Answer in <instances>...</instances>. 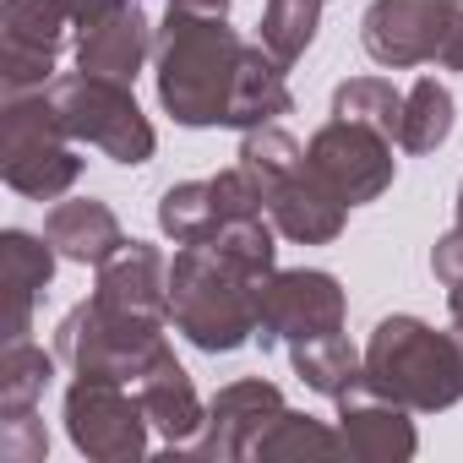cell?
<instances>
[{"instance_id": "35", "label": "cell", "mask_w": 463, "mask_h": 463, "mask_svg": "<svg viewBox=\"0 0 463 463\" xmlns=\"http://www.w3.org/2000/svg\"><path fill=\"white\" fill-rule=\"evenodd\" d=\"M458 229H463V185H458Z\"/></svg>"}, {"instance_id": "6", "label": "cell", "mask_w": 463, "mask_h": 463, "mask_svg": "<svg viewBox=\"0 0 463 463\" xmlns=\"http://www.w3.org/2000/svg\"><path fill=\"white\" fill-rule=\"evenodd\" d=\"M0 175L33 202H55L82 180V158L55 120L50 93H17L0 104Z\"/></svg>"}, {"instance_id": "3", "label": "cell", "mask_w": 463, "mask_h": 463, "mask_svg": "<svg viewBox=\"0 0 463 463\" xmlns=\"http://www.w3.org/2000/svg\"><path fill=\"white\" fill-rule=\"evenodd\" d=\"M360 382L414 414L463 403V322L430 327L420 317H382L365 338Z\"/></svg>"}, {"instance_id": "14", "label": "cell", "mask_w": 463, "mask_h": 463, "mask_svg": "<svg viewBox=\"0 0 463 463\" xmlns=\"http://www.w3.org/2000/svg\"><path fill=\"white\" fill-rule=\"evenodd\" d=\"M158 33L147 23V6L142 0H126L120 12L88 23L77 33V71H93V77H115V82H137V71L147 66Z\"/></svg>"}, {"instance_id": "16", "label": "cell", "mask_w": 463, "mask_h": 463, "mask_svg": "<svg viewBox=\"0 0 463 463\" xmlns=\"http://www.w3.org/2000/svg\"><path fill=\"white\" fill-rule=\"evenodd\" d=\"M137 398H142L147 425L164 436L169 452H191V447H196V436H202V425H207V409H202V398H196L191 371L175 360V349L137 382Z\"/></svg>"}, {"instance_id": "18", "label": "cell", "mask_w": 463, "mask_h": 463, "mask_svg": "<svg viewBox=\"0 0 463 463\" xmlns=\"http://www.w3.org/2000/svg\"><path fill=\"white\" fill-rule=\"evenodd\" d=\"M0 257H6V338H28L33 333V306L55 279L61 251L50 246V235H28V229H6L0 235Z\"/></svg>"}, {"instance_id": "27", "label": "cell", "mask_w": 463, "mask_h": 463, "mask_svg": "<svg viewBox=\"0 0 463 463\" xmlns=\"http://www.w3.org/2000/svg\"><path fill=\"white\" fill-rule=\"evenodd\" d=\"M333 115L338 120H354V126H371L382 137L398 142V120H403V93L387 82V77H349L333 88Z\"/></svg>"}, {"instance_id": "22", "label": "cell", "mask_w": 463, "mask_h": 463, "mask_svg": "<svg viewBox=\"0 0 463 463\" xmlns=\"http://www.w3.org/2000/svg\"><path fill=\"white\" fill-rule=\"evenodd\" d=\"M338 452H349L344 447V430H333V425H322V420H311L300 409H284L257 436L251 463H295V458H338Z\"/></svg>"}, {"instance_id": "32", "label": "cell", "mask_w": 463, "mask_h": 463, "mask_svg": "<svg viewBox=\"0 0 463 463\" xmlns=\"http://www.w3.org/2000/svg\"><path fill=\"white\" fill-rule=\"evenodd\" d=\"M120 6H126V0H66V12H71L77 28H88V23H99V17H109Z\"/></svg>"}, {"instance_id": "8", "label": "cell", "mask_w": 463, "mask_h": 463, "mask_svg": "<svg viewBox=\"0 0 463 463\" xmlns=\"http://www.w3.org/2000/svg\"><path fill=\"white\" fill-rule=\"evenodd\" d=\"M306 164L322 175V185L349 202V207H365L376 202L382 191H392L398 180V158H392V137L371 131V126H354V120H327L311 142H306Z\"/></svg>"}, {"instance_id": "30", "label": "cell", "mask_w": 463, "mask_h": 463, "mask_svg": "<svg viewBox=\"0 0 463 463\" xmlns=\"http://www.w3.org/2000/svg\"><path fill=\"white\" fill-rule=\"evenodd\" d=\"M430 273H436L441 289H458V284H463V229H458V223L430 246Z\"/></svg>"}, {"instance_id": "19", "label": "cell", "mask_w": 463, "mask_h": 463, "mask_svg": "<svg viewBox=\"0 0 463 463\" xmlns=\"http://www.w3.org/2000/svg\"><path fill=\"white\" fill-rule=\"evenodd\" d=\"M289 66L273 61L262 44L246 50V71H241V88H235V109H229V126L235 131H251V126H273L279 115L295 109V93H289Z\"/></svg>"}, {"instance_id": "21", "label": "cell", "mask_w": 463, "mask_h": 463, "mask_svg": "<svg viewBox=\"0 0 463 463\" xmlns=\"http://www.w3.org/2000/svg\"><path fill=\"white\" fill-rule=\"evenodd\" d=\"M223 202H218V185L213 180H180L158 196V229L175 241V246H196V241H213L223 229Z\"/></svg>"}, {"instance_id": "10", "label": "cell", "mask_w": 463, "mask_h": 463, "mask_svg": "<svg viewBox=\"0 0 463 463\" xmlns=\"http://www.w3.org/2000/svg\"><path fill=\"white\" fill-rule=\"evenodd\" d=\"M441 39H447V0H371L360 17V44L387 71L436 61Z\"/></svg>"}, {"instance_id": "9", "label": "cell", "mask_w": 463, "mask_h": 463, "mask_svg": "<svg viewBox=\"0 0 463 463\" xmlns=\"http://www.w3.org/2000/svg\"><path fill=\"white\" fill-rule=\"evenodd\" d=\"M344 317H349V295H344V284L333 273H322V268H279L262 284L257 344L273 349V344H306V338H322V333H344Z\"/></svg>"}, {"instance_id": "11", "label": "cell", "mask_w": 463, "mask_h": 463, "mask_svg": "<svg viewBox=\"0 0 463 463\" xmlns=\"http://www.w3.org/2000/svg\"><path fill=\"white\" fill-rule=\"evenodd\" d=\"M284 392L262 376H246V382H229L213 392L207 403V425L196 436V458H218V463H251L257 452V436L284 414Z\"/></svg>"}, {"instance_id": "17", "label": "cell", "mask_w": 463, "mask_h": 463, "mask_svg": "<svg viewBox=\"0 0 463 463\" xmlns=\"http://www.w3.org/2000/svg\"><path fill=\"white\" fill-rule=\"evenodd\" d=\"M44 235H50V246L61 251V262H77V268H99V262H109V257L126 246V229H120L115 207L99 202V196L55 202V207L44 213Z\"/></svg>"}, {"instance_id": "20", "label": "cell", "mask_w": 463, "mask_h": 463, "mask_svg": "<svg viewBox=\"0 0 463 463\" xmlns=\"http://www.w3.org/2000/svg\"><path fill=\"white\" fill-rule=\"evenodd\" d=\"M289 360H295V376L322 392V398H344L360 371H365V349H354L344 333H322V338H306V344H289Z\"/></svg>"}, {"instance_id": "25", "label": "cell", "mask_w": 463, "mask_h": 463, "mask_svg": "<svg viewBox=\"0 0 463 463\" xmlns=\"http://www.w3.org/2000/svg\"><path fill=\"white\" fill-rule=\"evenodd\" d=\"M66 28H77L71 12H66V0H6V6H0V44L61 55Z\"/></svg>"}, {"instance_id": "23", "label": "cell", "mask_w": 463, "mask_h": 463, "mask_svg": "<svg viewBox=\"0 0 463 463\" xmlns=\"http://www.w3.org/2000/svg\"><path fill=\"white\" fill-rule=\"evenodd\" d=\"M452 120H458V104H452L447 82H436V77H420V82L403 93L398 147H403V153H436V147L452 137Z\"/></svg>"}, {"instance_id": "7", "label": "cell", "mask_w": 463, "mask_h": 463, "mask_svg": "<svg viewBox=\"0 0 463 463\" xmlns=\"http://www.w3.org/2000/svg\"><path fill=\"white\" fill-rule=\"evenodd\" d=\"M66 436L82 458L93 463H131L147 452V409L137 392H126V382L109 376H77L66 387Z\"/></svg>"}, {"instance_id": "1", "label": "cell", "mask_w": 463, "mask_h": 463, "mask_svg": "<svg viewBox=\"0 0 463 463\" xmlns=\"http://www.w3.org/2000/svg\"><path fill=\"white\" fill-rule=\"evenodd\" d=\"M246 39L229 28V17H202V12H164L158 44H153V77H158V104L175 126H229L235 88L246 71Z\"/></svg>"}, {"instance_id": "26", "label": "cell", "mask_w": 463, "mask_h": 463, "mask_svg": "<svg viewBox=\"0 0 463 463\" xmlns=\"http://www.w3.org/2000/svg\"><path fill=\"white\" fill-rule=\"evenodd\" d=\"M322 6H327V0H268V12H262V23H257V44H262L273 61L295 66V61L317 44Z\"/></svg>"}, {"instance_id": "31", "label": "cell", "mask_w": 463, "mask_h": 463, "mask_svg": "<svg viewBox=\"0 0 463 463\" xmlns=\"http://www.w3.org/2000/svg\"><path fill=\"white\" fill-rule=\"evenodd\" d=\"M436 66L447 71H463V0H447V39H441V55Z\"/></svg>"}, {"instance_id": "24", "label": "cell", "mask_w": 463, "mask_h": 463, "mask_svg": "<svg viewBox=\"0 0 463 463\" xmlns=\"http://www.w3.org/2000/svg\"><path fill=\"white\" fill-rule=\"evenodd\" d=\"M55 360L61 354H44L33 338H6V354H0V414L39 409L44 387L55 382Z\"/></svg>"}, {"instance_id": "13", "label": "cell", "mask_w": 463, "mask_h": 463, "mask_svg": "<svg viewBox=\"0 0 463 463\" xmlns=\"http://www.w3.org/2000/svg\"><path fill=\"white\" fill-rule=\"evenodd\" d=\"M262 202H268L273 229L284 241H295V246H333L344 235V218H349V202H338L311 164H300L284 180H273L262 191Z\"/></svg>"}, {"instance_id": "33", "label": "cell", "mask_w": 463, "mask_h": 463, "mask_svg": "<svg viewBox=\"0 0 463 463\" xmlns=\"http://www.w3.org/2000/svg\"><path fill=\"white\" fill-rule=\"evenodd\" d=\"M175 12H202V17H229V0H169Z\"/></svg>"}, {"instance_id": "4", "label": "cell", "mask_w": 463, "mask_h": 463, "mask_svg": "<svg viewBox=\"0 0 463 463\" xmlns=\"http://www.w3.org/2000/svg\"><path fill=\"white\" fill-rule=\"evenodd\" d=\"M55 354L77 371V376H109V382H142L164 354H169V338H164V322L153 317H137V311H120L99 295H88L82 306H71L55 327Z\"/></svg>"}, {"instance_id": "12", "label": "cell", "mask_w": 463, "mask_h": 463, "mask_svg": "<svg viewBox=\"0 0 463 463\" xmlns=\"http://www.w3.org/2000/svg\"><path fill=\"white\" fill-rule=\"evenodd\" d=\"M338 403V430H344V447L365 463H409L420 452V430H414V409L392 403L387 392L354 382Z\"/></svg>"}, {"instance_id": "5", "label": "cell", "mask_w": 463, "mask_h": 463, "mask_svg": "<svg viewBox=\"0 0 463 463\" xmlns=\"http://www.w3.org/2000/svg\"><path fill=\"white\" fill-rule=\"evenodd\" d=\"M44 93H50V109L66 126L71 142H88V147H99L104 158H115L126 169H137V164L153 158L158 137H153V120L142 115L131 82L71 71V77H55Z\"/></svg>"}, {"instance_id": "28", "label": "cell", "mask_w": 463, "mask_h": 463, "mask_svg": "<svg viewBox=\"0 0 463 463\" xmlns=\"http://www.w3.org/2000/svg\"><path fill=\"white\" fill-rule=\"evenodd\" d=\"M235 158H241V169L268 191L273 180H284L289 169H300V164H306V147H300L279 120H273V126H251V131L241 137V153H235Z\"/></svg>"}, {"instance_id": "15", "label": "cell", "mask_w": 463, "mask_h": 463, "mask_svg": "<svg viewBox=\"0 0 463 463\" xmlns=\"http://www.w3.org/2000/svg\"><path fill=\"white\" fill-rule=\"evenodd\" d=\"M93 273H99V284H93L99 300H109L120 311H137V317H153V322H169V262H164L158 246L126 241Z\"/></svg>"}, {"instance_id": "29", "label": "cell", "mask_w": 463, "mask_h": 463, "mask_svg": "<svg viewBox=\"0 0 463 463\" xmlns=\"http://www.w3.org/2000/svg\"><path fill=\"white\" fill-rule=\"evenodd\" d=\"M44 452H50V436H44L39 409L0 414V458H6V463H44Z\"/></svg>"}, {"instance_id": "2", "label": "cell", "mask_w": 463, "mask_h": 463, "mask_svg": "<svg viewBox=\"0 0 463 463\" xmlns=\"http://www.w3.org/2000/svg\"><path fill=\"white\" fill-rule=\"evenodd\" d=\"M273 273L246 268L218 241L180 246L169 262V322L202 354H235L257 344L262 327V284Z\"/></svg>"}, {"instance_id": "34", "label": "cell", "mask_w": 463, "mask_h": 463, "mask_svg": "<svg viewBox=\"0 0 463 463\" xmlns=\"http://www.w3.org/2000/svg\"><path fill=\"white\" fill-rule=\"evenodd\" d=\"M447 311H452V322H463V284L447 289Z\"/></svg>"}]
</instances>
